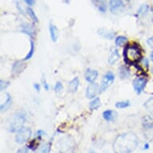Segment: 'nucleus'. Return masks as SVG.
I'll return each mask as SVG.
<instances>
[{
    "label": "nucleus",
    "mask_w": 153,
    "mask_h": 153,
    "mask_svg": "<svg viewBox=\"0 0 153 153\" xmlns=\"http://www.w3.org/2000/svg\"><path fill=\"white\" fill-rule=\"evenodd\" d=\"M100 10L101 12H105L106 11L105 3H101V5L100 6Z\"/></svg>",
    "instance_id": "nucleus-31"
},
{
    "label": "nucleus",
    "mask_w": 153,
    "mask_h": 153,
    "mask_svg": "<svg viewBox=\"0 0 153 153\" xmlns=\"http://www.w3.org/2000/svg\"><path fill=\"white\" fill-rule=\"evenodd\" d=\"M34 51H35V44H34V42H33V40L31 39V40H30V51H29V53L27 55V56H26L25 60H28V59H30L32 57L33 54H34Z\"/></svg>",
    "instance_id": "nucleus-23"
},
{
    "label": "nucleus",
    "mask_w": 153,
    "mask_h": 153,
    "mask_svg": "<svg viewBox=\"0 0 153 153\" xmlns=\"http://www.w3.org/2000/svg\"><path fill=\"white\" fill-rule=\"evenodd\" d=\"M28 152V150L27 148H23L19 149V150L18 151L17 153H27Z\"/></svg>",
    "instance_id": "nucleus-33"
},
{
    "label": "nucleus",
    "mask_w": 153,
    "mask_h": 153,
    "mask_svg": "<svg viewBox=\"0 0 153 153\" xmlns=\"http://www.w3.org/2000/svg\"><path fill=\"white\" fill-rule=\"evenodd\" d=\"M152 12H153V5H152Z\"/></svg>",
    "instance_id": "nucleus-42"
},
{
    "label": "nucleus",
    "mask_w": 153,
    "mask_h": 153,
    "mask_svg": "<svg viewBox=\"0 0 153 153\" xmlns=\"http://www.w3.org/2000/svg\"><path fill=\"white\" fill-rule=\"evenodd\" d=\"M148 5H142L140 7L138 10V15H145L146 13L148 12Z\"/></svg>",
    "instance_id": "nucleus-25"
},
{
    "label": "nucleus",
    "mask_w": 153,
    "mask_h": 153,
    "mask_svg": "<svg viewBox=\"0 0 153 153\" xmlns=\"http://www.w3.org/2000/svg\"><path fill=\"white\" fill-rule=\"evenodd\" d=\"M120 76L121 79L129 78L130 76V72L124 66H121L120 68Z\"/></svg>",
    "instance_id": "nucleus-19"
},
{
    "label": "nucleus",
    "mask_w": 153,
    "mask_h": 153,
    "mask_svg": "<svg viewBox=\"0 0 153 153\" xmlns=\"http://www.w3.org/2000/svg\"><path fill=\"white\" fill-rule=\"evenodd\" d=\"M119 59H120V54H119L118 50L115 49V50H113V51L111 54L110 58L108 59V62H109L111 65H112V64L116 63V61L118 60Z\"/></svg>",
    "instance_id": "nucleus-18"
},
{
    "label": "nucleus",
    "mask_w": 153,
    "mask_h": 153,
    "mask_svg": "<svg viewBox=\"0 0 153 153\" xmlns=\"http://www.w3.org/2000/svg\"><path fill=\"white\" fill-rule=\"evenodd\" d=\"M127 1H129V0H127Z\"/></svg>",
    "instance_id": "nucleus-44"
},
{
    "label": "nucleus",
    "mask_w": 153,
    "mask_h": 153,
    "mask_svg": "<svg viewBox=\"0 0 153 153\" xmlns=\"http://www.w3.org/2000/svg\"><path fill=\"white\" fill-rule=\"evenodd\" d=\"M12 104V99H11V96L10 95V94L7 93V100L3 103H2L1 105V111L3 112L4 111H7L10 107Z\"/></svg>",
    "instance_id": "nucleus-15"
},
{
    "label": "nucleus",
    "mask_w": 153,
    "mask_h": 153,
    "mask_svg": "<svg viewBox=\"0 0 153 153\" xmlns=\"http://www.w3.org/2000/svg\"><path fill=\"white\" fill-rule=\"evenodd\" d=\"M145 107L148 111H150L153 112V98L148 100L146 102Z\"/></svg>",
    "instance_id": "nucleus-26"
},
{
    "label": "nucleus",
    "mask_w": 153,
    "mask_h": 153,
    "mask_svg": "<svg viewBox=\"0 0 153 153\" xmlns=\"http://www.w3.org/2000/svg\"><path fill=\"white\" fill-rule=\"evenodd\" d=\"M97 2L99 3H104V0H96Z\"/></svg>",
    "instance_id": "nucleus-38"
},
{
    "label": "nucleus",
    "mask_w": 153,
    "mask_h": 153,
    "mask_svg": "<svg viewBox=\"0 0 153 153\" xmlns=\"http://www.w3.org/2000/svg\"><path fill=\"white\" fill-rule=\"evenodd\" d=\"M22 31L29 35L31 39H33L35 35V29L31 26L29 25V24H27V23H24V24L22 25Z\"/></svg>",
    "instance_id": "nucleus-11"
},
{
    "label": "nucleus",
    "mask_w": 153,
    "mask_h": 153,
    "mask_svg": "<svg viewBox=\"0 0 153 153\" xmlns=\"http://www.w3.org/2000/svg\"><path fill=\"white\" fill-rule=\"evenodd\" d=\"M51 150V144L50 143H47L43 148L41 149V153H49Z\"/></svg>",
    "instance_id": "nucleus-28"
},
{
    "label": "nucleus",
    "mask_w": 153,
    "mask_h": 153,
    "mask_svg": "<svg viewBox=\"0 0 153 153\" xmlns=\"http://www.w3.org/2000/svg\"><path fill=\"white\" fill-rule=\"evenodd\" d=\"M63 90V84L60 82H57L55 86V91L56 92H60Z\"/></svg>",
    "instance_id": "nucleus-29"
},
{
    "label": "nucleus",
    "mask_w": 153,
    "mask_h": 153,
    "mask_svg": "<svg viewBox=\"0 0 153 153\" xmlns=\"http://www.w3.org/2000/svg\"><path fill=\"white\" fill-rule=\"evenodd\" d=\"M27 12L28 13V15H30V17L32 19L33 21H35V22H38L37 16H36L35 13L34 12V10H33L31 8L28 7L27 9Z\"/></svg>",
    "instance_id": "nucleus-24"
},
{
    "label": "nucleus",
    "mask_w": 153,
    "mask_h": 153,
    "mask_svg": "<svg viewBox=\"0 0 153 153\" xmlns=\"http://www.w3.org/2000/svg\"><path fill=\"white\" fill-rule=\"evenodd\" d=\"M126 42H127V38L125 36H118L116 39V41H115L116 45L118 46V47L123 45Z\"/></svg>",
    "instance_id": "nucleus-22"
},
{
    "label": "nucleus",
    "mask_w": 153,
    "mask_h": 153,
    "mask_svg": "<svg viewBox=\"0 0 153 153\" xmlns=\"http://www.w3.org/2000/svg\"><path fill=\"white\" fill-rule=\"evenodd\" d=\"M115 80V75L111 71H108L104 75L103 78V80H102V83H101L100 88V93H102L103 91H105L109 86L113 83V81Z\"/></svg>",
    "instance_id": "nucleus-6"
},
{
    "label": "nucleus",
    "mask_w": 153,
    "mask_h": 153,
    "mask_svg": "<svg viewBox=\"0 0 153 153\" xmlns=\"http://www.w3.org/2000/svg\"><path fill=\"white\" fill-rule=\"evenodd\" d=\"M44 134H45V132H44L43 130H38L37 132H36V135H37V136H39H39H42L43 135H44Z\"/></svg>",
    "instance_id": "nucleus-34"
},
{
    "label": "nucleus",
    "mask_w": 153,
    "mask_h": 153,
    "mask_svg": "<svg viewBox=\"0 0 153 153\" xmlns=\"http://www.w3.org/2000/svg\"><path fill=\"white\" fill-rule=\"evenodd\" d=\"M116 113L114 111L111 110H107L103 111V117L106 121H112L116 118Z\"/></svg>",
    "instance_id": "nucleus-16"
},
{
    "label": "nucleus",
    "mask_w": 153,
    "mask_h": 153,
    "mask_svg": "<svg viewBox=\"0 0 153 153\" xmlns=\"http://www.w3.org/2000/svg\"><path fill=\"white\" fill-rule=\"evenodd\" d=\"M138 145V138L134 132L123 133L119 135L113 143L115 153H131Z\"/></svg>",
    "instance_id": "nucleus-1"
},
{
    "label": "nucleus",
    "mask_w": 153,
    "mask_h": 153,
    "mask_svg": "<svg viewBox=\"0 0 153 153\" xmlns=\"http://www.w3.org/2000/svg\"><path fill=\"white\" fill-rule=\"evenodd\" d=\"M143 134L148 141L153 140V121L149 117H145L143 122Z\"/></svg>",
    "instance_id": "nucleus-4"
},
{
    "label": "nucleus",
    "mask_w": 153,
    "mask_h": 153,
    "mask_svg": "<svg viewBox=\"0 0 153 153\" xmlns=\"http://www.w3.org/2000/svg\"><path fill=\"white\" fill-rule=\"evenodd\" d=\"M49 30H50V35L51 39H52L53 42H55V41L57 40V39H58V29H57V27L55 25H53V24L51 23L50 27H49Z\"/></svg>",
    "instance_id": "nucleus-17"
},
{
    "label": "nucleus",
    "mask_w": 153,
    "mask_h": 153,
    "mask_svg": "<svg viewBox=\"0 0 153 153\" xmlns=\"http://www.w3.org/2000/svg\"><path fill=\"white\" fill-rule=\"evenodd\" d=\"M109 7H110V10L111 13L119 12L120 10H123L124 7L122 0H110L109 2Z\"/></svg>",
    "instance_id": "nucleus-8"
},
{
    "label": "nucleus",
    "mask_w": 153,
    "mask_h": 153,
    "mask_svg": "<svg viewBox=\"0 0 153 153\" xmlns=\"http://www.w3.org/2000/svg\"><path fill=\"white\" fill-rule=\"evenodd\" d=\"M8 86H9V82H8V81L3 80V79L0 81V89H1L2 91L5 90Z\"/></svg>",
    "instance_id": "nucleus-27"
},
{
    "label": "nucleus",
    "mask_w": 153,
    "mask_h": 153,
    "mask_svg": "<svg viewBox=\"0 0 153 153\" xmlns=\"http://www.w3.org/2000/svg\"><path fill=\"white\" fill-rule=\"evenodd\" d=\"M142 62H143V65L145 66L146 68H148V59H143V60H142Z\"/></svg>",
    "instance_id": "nucleus-35"
},
{
    "label": "nucleus",
    "mask_w": 153,
    "mask_h": 153,
    "mask_svg": "<svg viewBox=\"0 0 153 153\" xmlns=\"http://www.w3.org/2000/svg\"><path fill=\"white\" fill-rule=\"evenodd\" d=\"M89 153H95V152H94V151H92V150H91L90 152H89Z\"/></svg>",
    "instance_id": "nucleus-40"
},
{
    "label": "nucleus",
    "mask_w": 153,
    "mask_h": 153,
    "mask_svg": "<svg viewBox=\"0 0 153 153\" xmlns=\"http://www.w3.org/2000/svg\"><path fill=\"white\" fill-rule=\"evenodd\" d=\"M144 147H145V148H148V144H145Z\"/></svg>",
    "instance_id": "nucleus-41"
},
{
    "label": "nucleus",
    "mask_w": 153,
    "mask_h": 153,
    "mask_svg": "<svg viewBox=\"0 0 153 153\" xmlns=\"http://www.w3.org/2000/svg\"><path fill=\"white\" fill-rule=\"evenodd\" d=\"M100 92L99 91V85L95 83H91L87 87L86 90V96L88 99L95 98V96L97 95V93Z\"/></svg>",
    "instance_id": "nucleus-7"
},
{
    "label": "nucleus",
    "mask_w": 153,
    "mask_h": 153,
    "mask_svg": "<svg viewBox=\"0 0 153 153\" xmlns=\"http://www.w3.org/2000/svg\"><path fill=\"white\" fill-rule=\"evenodd\" d=\"M43 88H44V89H45L46 91L49 90V85H48V83H47V81H46L44 77L43 78Z\"/></svg>",
    "instance_id": "nucleus-30"
},
{
    "label": "nucleus",
    "mask_w": 153,
    "mask_h": 153,
    "mask_svg": "<svg viewBox=\"0 0 153 153\" xmlns=\"http://www.w3.org/2000/svg\"><path fill=\"white\" fill-rule=\"evenodd\" d=\"M123 56H124V60L127 63L130 65L136 64L141 58L140 49L136 44L127 46L123 51Z\"/></svg>",
    "instance_id": "nucleus-2"
},
{
    "label": "nucleus",
    "mask_w": 153,
    "mask_h": 153,
    "mask_svg": "<svg viewBox=\"0 0 153 153\" xmlns=\"http://www.w3.org/2000/svg\"><path fill=\"white\" fill-rule=\"evenodd\" d=\"M99 34L103 37L104 39H112L115 37V32L113 31H108V30H105V29H100L99 30Z\"/></svg>",
    "instance_id": "nucleus-14"
},
{
    "label": "nucleus",
    "mask_w": 153,
    "mask_h": 153,
    "mask_svg": "<svg viewBox=\"0 0 153 153\" xmlns=\"http://www.w3.org/2000/svg\"><path fill=\"white\" fill-rule=\"evenodd\" d=\"M130 106V101L126 100V101H121V102H117L116 103V107L120 109H123V108H128Z\"/></svg>",
    "instance_id": "nucleus-21"
},
{
    "label": "nucleus",
    "mask_w": 153,
    "mask_h": 153,
    "mask_svg": "<svg viewBox=\"0 0 153 153\" xmlns=\"http://www.w3.org/2000/svg\"><path fill=\"white\" fill-rule=\"evenodd\" d=\"M146 83H147V81L143 78H136L133 81V88L137 94H140L143 91L145 88Z\"/></svg>",
    "instance_id": "nucleus-9"
},
{
    "label": "nucleus",
    "mask_w": 153,
    "mask_h": 153,
    "mask_svg": "<svg viewBox=\"0 0 153 153\" xmlns=\"http://www.w3.org/2000/svg\"><path fill=\"white\" fill-rule=\"evenodd\" d=\"M34 88H35V90L38 91H40V86H39V83H35V84H34Z\"/></svg>",
    "instance_id": "nucleus-37"
},
{
    "label": "nucleus",
    "mask_w": 153,
    "mask_h": 153,
    "mask_svg": "<svg viewBox=\"0 0 153 153\" xmlns=\"http://www.w3.org/2000/svg\"><path fill=\"white\" fill-rule=\"evenodd\" d=\"M26 121V115L23 111H19L15 113L9 121L8 131L10 132L19 131L21 128H23V124Z\"/></svg>",
    "instance_id": "nucleus-3"
},
{
    "label": "nucleus",
    "mask_w": 153,
    "mask_h": 153,
    "mask_svg": "<svg viewBox=\"0 0 153 153\" xmlns=\"http://www.w3.org/2000/svg\"><path fill=\"white\" fill-rule=\"evenodd\" d=\"M151 59H152V61L153 62V51L152 52V54H151Z\"/></svg>",
    "instance_id": "nucleus-39"
},
{
    "label": "nucleus",
    "mask_w": 153,
    "mask_h": 153,
    "mask_svg": "<svg viewBox=\"0 0 153 153\" xmlns=\"http://www.w3.org/2000/svg\"><path fill=\"white\" fill-rule=\"evenodd\" d=\"M98 77V71L92 69H88L85 72L86 80L89 83H94L95 80Z\"/></svg>",
    "instance_id": "nucleus-10"
},
{
    "label": "nucleus",
    "mask_w": 153,
    "mask_h": 153,
    "mask_svg": "<svg viewBox=\"0 0 153 153\" xmlns=\"http://www.w3.org/2000/svg\"><path fill=\"white\" fill-rule=\"evenodd\" d=\"M25 68V66L23 65V63H22V62H20V61H16V62L14 63V65H13V73L15 74V75H19V73L23 71V68Z\"/></svg>",
    "instance_id": "nucleus-13"
},
{
    "label": "nucleus",
    "mask_w": 153,
    "mask_h": 153,
    "mask_svg": "<svg viewBox=\"0 0 153 153\" xmlns=\"http://www.w3.org/2000/svg\"><path fill=\"white\" fill-rule=\"evenodd\" d=\"M101 105L100 100V98H95V100H93L89 104V108H90L91 110H96L98 109Z\"/></svg>",
    "instance_id": "nucleus-20"
},
{
    "label": "nucleus",
    "mask_w": 153,
    "mask_h": 153,
    "mask_svg": "<svg viewBox=\"0 0 153 153\" xmlns=\"http://www.w3.org/2000/svg\"><path fill=\"white\" fill-rule=\"evenodd\" d=\"M152 73H153V68H152Z\"/></svg>",
    "instance_id": "nucleus-43"
},
{
    "label": "nucleus",
    "mask_w": 153,
    "mask_h": 153,
    "mask_svg": "<svg viewBox=\"0 0 153 153\" xmlns=\"http://www.w3.org/2000/svg\"><path fill=\"white\" fill-rule=\"evenodd\" d=\"M147 43H148V44L150 46L151 48H153V36L148 39V41H147Z\"/></svg>",
    "instance_id": "nucleus-32"
},
{
    "label": "nucleus",
    "mask_w": 153,
    "mask_h": 153,
    "mask_svg": "<svg viewBox=\"0 0 153 153\" xmlns=\"http://www.w3.org/2000/svg\"><path fill=\"white\" fill-rule=\"evenodd\" d=\"M31 136V130L29 128H23L19 131L15 136V141L18 143H23L27 141Z\"/></svg>",
    "instance_id": "nucleus-5"
},
{
    "label": "nucleus",
    "mask_w": 153,
    "mask_h": 153,
    "mask_svg": "<svg viewBox=\"0 0 153 153\" xmlns=\"http://www.w3.org/2000/svg\"><path fill=\"white\" fill-rule=\"evenodd\" d=\"M79 85V80L77 77H75L71 81L68 85V90L71 92H75L76 91L78 90Z\"/></svg>",
    "instance_id": "nucleus-12"
},
{
    "label": "nucleus",
    "mask_w": 153,
    "mask_h": 153,
    "mask_svg": "<svg viewBox=\"0 0 153 153\" xmlns=\"http://www.w3.org/2000/svg\"><path fill=\"white\" fill-rule=\"evenodd\" d=\"M24 1H25L26 3H27L28 5H30V6L33 5V4L35 3V0H24Z\"/></svg>",
    "instance_id": "nucleus-36"
}]
</instances>
